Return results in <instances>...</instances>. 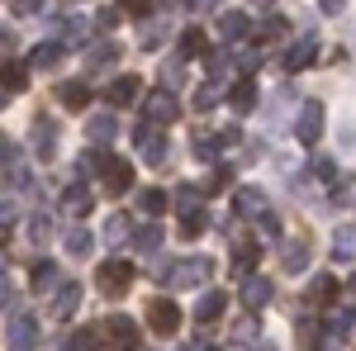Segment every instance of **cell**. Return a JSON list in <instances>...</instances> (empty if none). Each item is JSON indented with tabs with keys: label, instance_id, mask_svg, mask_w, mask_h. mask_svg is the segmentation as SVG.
<instances>
[{
	"label": "cell",
	"instance_id": "1",
	"mask_svg": "<svg viewBox=\"0 0 356 351\" xmlns=\"http://www.w3.org/2000/svg\"><path fill=\"white\" fill-rule=\"evenodd\" d=\"M152 280H162V285H181V290H200V285H209L214 280V261L209 256H186V261H152L147 266Z\"/></svg>",
	"mask_w": 356,
	"mask_h": 351
},
{
	"label": "cell",
	"instance_id": "2",
	"mask_svg": "<svg viewBox=\"0 0 356 351\" xmlns=\"http://www.w3.org/2000/svg\"><path fill=\"white\" fill-rule=\"evenodd\" d=\"M5 347H10V351H38V318H33L29 309H15V313H10Z\"/></svg>",
	"mask_w": 356,
	"mask_h": 351
},
{
	"label": "cell",
	"instance_id": "3",
	"mask_svg": "<svg viewBox=\"0 0 356 351\" xmlns=\"http://www.w3.org/2000/svg\"><path fill=\"white\" fill-rule=\"evenodd\" d=\"M134 142H138V152H143V162H147V166H162V162H166V152H171V147H166L162 124H152V119H147V124H138Z\"/></svg>",
	"mask_w": 356,
	"mask_h": 351
},
{
	"label": "cell",
	"instance_id": "4",
	"mask_svg": "<svg viewBox=\"0 0 356 351\" xmlns=\"http://www.w3.org/2000/svg\"><path fill=\"white\" fill-rule=\"evenodd\" d=\"M29 152H33L38 162H53L57 157V119H48V114L33 119V129H29Z\"/></svg>",
	"mask_w": 356,
	"mask_h": 351
},
{
	"label": "cell",
	"instance_id": "5",
	"mask_svg": "<svg viewBox=\"0 0 356 351\" xmlns=\"http://www.w3.org/2000/svg\"><path fill=\"white\" fill-rule=\"evenodd\" d=\"M100 190L105 195H129L134 190V166L124 162V157H105L100 162Z\"/></svg>",
	"mask_w": 356,
	"mask_h": 351
},
{
	"label": "cell",
	"instance_id": "6",
	"mask_svg": "<svg viewBox=\"0 0 356 351\" xmlns=\"http://www.w3.org/2000/svg\"><path fill=\"white\" fill-rule=\"evenodd\" d=\"M95 285H100V295L119 299L129 285H134V266H129V261H105V266H100V275H95Z\"/></svg>",
	"mask_w": 356,
	"mask_h": 351
},
{
	"label": "cell",
	"instance_id": "7",
	"mask_svg": "<svg viewBox=\"0 0 356 351\" xmlns=\"http://www.w3.org/2000/svg\"><path fill=\"white\" fill-rule=\"evenodd\" d=\"M295 138H300L304 147H314V142L323 138V105H318V100H304V105H300V119H295Z\"/></svg>",
	"mask_w": 356,
	"mask_h": 351
},
{
	"label": "cell",
	"instance_id": "8",
	"mask_svg": "<svg viewBox=\"0 0 356 351\" xmlns=\"http://www.w3.org/2000/svg\"><path fill=\"white\" fill-rule=\"evenodd\" d=\"M147 327H152L157 337H171V332L181 327V304H171V299H152V304H147Z\"/></svg>",
	"mask_w": 356,
	"mask_h": 351
},
{
	"label": "cell",
	"instance_id": "9",
	"mask_svg": "<svg viewBox=\"0 0 356 351\" xmlns=\"http://www.w3.org/2000/svg\"><path fill=\"white\" fill-rule=\"evenodd\" d=\"M100 337H110L114 351H134L138 347V323H134V318H124V313H114V318L100 323Z\"/></svg>",
	"mask_w": 356,
	"mask_h": 351
},
{
	"label": "cell",
	"instance_id": "10",
	"mask_svg": "<svg viewBox=\"0 0 356 351\" xmlns=\"http://www.w3.org/2000/svg\"><path fill=\"white\" fill-rule=\"evenodd\" d=\"M143 114L152 119V124H171L176 114H181V100H176V90L162 85V90H152L147 100H143Z\"/></svg>",
	"mask_w": 356,
	"mask_h": 351
},
{
	"label": "cell",
	"instance_id": "11",
	"mask_svg": "<svg viewBox=\"0 0 356 351\" xmlns=\"http://www.w3.org/2000/svg\"><path fill=\"white\" fill-rule=\"evenodd\" d=\"M337 295H342L337 275H314V280H309V290H304V304H309V309H332Z\"/></svg>",
	"mask_w": 356,
	"mask_h": 351
},
{
	"label": "cell",
	"instance_id": "12",
	"mask_svg": "<svg viewBox=\"0 0 356 351\" xmlns=\"http://www.w3.org/2000/svg\"><path fill=\"white\" fill-rule=\"evenodd\" d=\"M228 238H233V270H238V275H252L257 256H261V243H257V238H243L238 228H228Z\"/></svg>",
	"mask_w": 356,
	"mask_h": 351
},
{
	"label": "cell",
	"instance_id": "13",
	"mask_svg": "<svg viewBox=\"0 0 356 351\" xmlns=\"http://www.w3.org/2000/svg\"><path fill=\"white\" fill-rule=\"evenodd\" d=\"M76 309H81V285H76V280H62V285L53 290V304H48V313H53V318H72Z\"/></svg>",
	"mask_w": 356,
	"mask_h": 351
},
{
	"label": "cell",
	"instance_id": "14",
	"mask_svg": "<svg viewBox=\"0 0 356 351\" xmlns=\"http://www.w3.org/2000/svg\"><path fill=\"white\" fill-rule=\"evenodd\" d=\"M228 142H238V129H223V133H195V157L200 162H214L219 157V147H228Z\"/></svg>",
	"mask_w": 356,
	"mask_h": 351
},
{
	"label": "cell",
	"instance_id": "15",
	"mask_svg": "<svg viewBox=\"0 0 356 351\" xmlns=\"http://www.w3.org/2000/svg\"><path fill=\"white\" fill-rule=\"evenodd\" d=\"M271 280L266 275H243V304H247V313H257V309H266L271 304Z\"/></svg>",
	"mask_w": 356,
	"mask_h": 351
},
{
	"label": "cell",
	"instance_id": "16",
	"mask_svg": "<svg viewBox=\"0 0 356 351\" xmlns=\"http://www.w3.org/2000/svg\"><path fill=\"white\" fill-rule=\"evenodd\" d=\"M233 209H238V218H266L271 209H266V195L257 186H243L238 195H233Z\"/></svg>",
	"mask_w": 356,
	"mask_h": 351
},
{
	"label": "cell",
	"instance_id": "17",
	"mask_svg": "<svg viewBox=\"0 0 356 351\" xmlns=\"http://www.w3.org/2000/svg\"><path fill=\"white\" fill-rule=\"evenodd\" d=\"M138 95H143V76H119V81H110V90H105V100H110L114 109L134 105Z\"/></svg>",
	"mask_w": 356,
	"mask_h": 351
},
{
	"label": "cell",
	"instance_id": "18",
	"mask_svg": "<svg viewBox=\"0 0 356 351\" xmlns=\"http://www.w3.org/2000/svg\"><path fill=\"white\" fill-rule=\"evenodd\" d=\"M223 309H228V299H223V290H209V295L195 304V323L200 327H214L223 318Z\"/></svg>",
	"mask_w": 356,
	"mask_h": 351
},
{
	"label": "cell",
	"instance_id": "19",
	"mask_svg": "<svg viewBox=\"0 0 356 351\" xmlns=\"http://www.w3.org/2000/svg\"><path fill=\"white\" fill-rule=\"evenodd\" d=\"M247 28H252V19H247L243 10H223V15H219V38H223V43H243Z\"/></svg>",
	"mask_w": 356,
	"mask_h": 351
},
{
	"label": "cell",
	"instance_id": "20",
	"mask_svg": "<svg viewBox=\"0 0 356 351\" xmlns=\"http://www.w3.org/2000/svg\"><path fill=\"white\" fill-rule=\"evenodd\" d=\"M280 261H285L290 275L304 270V266H309V238H285V243H280Z\"/></svg>",
	"mask_w": 356,
	"mask_h": 351
},
{
	"label": "cell",
	"instance_id": "21",
	"mask_svg": "<svg viewBox=\"0 0 356 351\" xmlns=\"http://www.w3.org/2000/svg\"><path fill=\"white\" fill-rule=\"evenodd\" d=\"M228 109H233V114H252V109H257V81H252V76H243V81L228 90Z\"/></svg>",
	"mask_w": 356,
	"mask_h": 351
},
{
	"label": "cell",
	"instance_id": "22",
	"mask_svg": "<svg viewBox=\"0 0 356 351\" xmlns=\"http://www.w3.org/2000/svg\"><path fill=\"white\" fill-rule=\"evenodd\" d=\"M166 33H171V19H147V24H138V48H143V53L162 48Z\"/></svg>",
	"mask_w": 356,
	"mask_h": 351
},
{
	"label": "cell",
	"instance_id": "23",
	"mask_svg": "<svg viewBox=\"0 0 356 351\" xmlns=\"http://www.w3.org/2000/svg\"><path fill=\"white\" fill-rule=\"evenodd\" d=\"M29 285H33V290H57V285H62V280H57V266L48 256L29 261Z\"/></svg>",
	"mask_w": 356,
	"mask_h": 351
},
{
	"label": "cell",
	"instance_id": "24",
	"mask_svg": "<svg viewBox=\"0 0 356 351\" xmlns=\"http://www.w3.org/2000/svg\"><path fill=\"white\" fill-rule=\"evenodd\" d=\"M90 204H95V195H90V190H86L81 181H76V186H67V195H62V209H67L72 218L90 214Z\"/></svg>",
	"mask_w": 356,
	"mask_h": 351
},
{
	"label": "cell",
	"instance_id": "25",
	"mask_svg": "<svg viewBox=\"0 0 356 351\" xmlns=\"http://www.w3.org/2000/svg\"><path fill=\"white\" fill-rule=\"evenodd\" d=\"M114 133H119V119L114 114H90V124H86V138L90 142H114Z\"/></svg>",
	"mask_w": 356,
	"mask_h": 351
},
{
	"label": "cell",
	"instance_id": "26",
	"mask_svg": "<svg viewBox=\"0 0 356 351\" xmlns=\"http://www.w3.org/2000/svg\"><path fill=\"white\" fill-rule=\"evenodd\" d=\"M57 100H62L67 109H86L90 105V85L86 81H62L57 85Z\"/></svg>",
	"mask_w": 356,
	"mask_h": 351
},
{
	"label": "cell",
	"instance_id": "27",
	"mask_svg": "<svg viewBox=\"0 0 356 351\" xmlns=\"http://www.w3.org/2000/svg\"><path fill=\"white\" fill-rule=\"evenodd\" d=\"M86 33H90V24L72 15V19H62V28H57V43H62V48H81Z\"/></svg>",
	"mask_w": 356,
	"mask_h": 351
},
{
	"label": "cell",
	"instance_id": "28",
	"mask_svg": "<svg viewBox=\"0 0 356 351\" xmlns=\"http://www.w3.org/2000/svg\"><path fill=\"white\" fill-rule=\"evenodd\" d=\"M314 53H318V43H314V38H300V43L285 53V72H304V67L314 62Z\"/></svg>",
	"mask_w": 356,
	"mask_h": 351
},
{
	"label": "cell",
	"instance_id": "29",
	"mask_svg": "<svg viewBox=\"0 0 356 351\" xmlns=\"http://www.w3.org/2000/svg\"><path fill=\"white\" fill-rule=\"evenodd\" d=\"M62 53H67V48H62V43H38V48H33V53H29V67H38V72H48V67H57V62H62Z\"/></svg>",
	"mask_w": 356,
	"mask_h": 351
},
{
	"label": "cell",
	"instance_id": "30",
	"mask_svg": "<svg viewBox=\"0 0 356 351\" xmlns=\"http://www.w3.org/2000/svg\"><path fill=\"white\" fill-rule=\"evenodd\" d=\"M114 62H119V43H95V48H86V67H90V72L114 67Z\"/></svg>",
	"mask_w": 356,
	"mask_h": 351
},
{
	"label": "cell",
	"instance_id": "31",
	"mask_svg": "<svg viewBox=\"0 0 356 351\" xmlns=\"http://www.w3.org/2000/svg\"><path fill=\"white\" fill-rule=\"evenodd\" d=\"M204 209V186H181V195H176V214H200Z\"/></svg>",
	"mask_w": 356,
	"mask_h": 351
},
{
	"label": "cell",
	"instance_id": "32",
	"mask_svg": "<svg viewBox=\"0 0 356 351\" xmlns=\"http://www.w3.org/2000/svg\"><path fill=\"white\" fill-rule=\"evenodd\" d=\"M347 332H356V309H332V318H328V342L347 337Z\"/></svg>",
	"mask_w": 356,
	"mask_h": 351
},
{
	"label": "cell",
	"instance_id": "33",
	"mask_svg": "<svg viewBox=\"0 0 356 351\" xmlns=\"http://www.w3.org/2000/svg\"><path fill=\"white\" fill-rule=\"evenodd\" d=\"M0 81H5V90H24L29 85V62H5V67H0Z\"/></svg>",
	"mask_w": 356,
	"mask_h": 351
},
{
	"label": "cell",
	"instance_id": "34",
	"mask_svg": "<svg viewBox=\"0 0 356 351\" xmlns=\"http://www.w3.org/2000/svg\"><path fill=\"white\" fill-rule=\"evenodd\" d=\"M129 238H134V233H129V214L105 218V243H110V247H124Z\"/></svg>",
	"mask_w": 356,
	"mask_h": 351
},
{
	"label": "cell",
	"instance_id": "35",
	"mask_svg": "<svg viewBox=\"0 0 356 351\" xmlns=\"http://www.w3.org/2000/svg\"><path fill=\"white\" fill-rule=\"evenodd\" d=\"M62 243H67V252H72V256H90L95 238H90L86 228H67V233H62Z\"/></svg>",
	"mask_w": 356,
	"mask_h": 351
},
{
	"label": "cell",
	"instance_id": "36",
	"mask_svg": "<svg viewBox=\"0 0 356 351\" xmlns=\"http://www.w3.org/2000/svg\"><path fill=\"white\" fill-rule=\"evenodd\" d=\"M95 337H100V327H90V332H72V337H57V351H95Z\"/></svg>",
	"mask_w": 356,
	"mask_h": 351
},
{
	"label": "cell",
	"instance_id": "37",
	"mask_svg": "<svg viewBox=\"0 0 356 351\" xmlns=\"http://www.w3.org/2000/svg\"><path fill=\"white\" fill-rule=\"evenodd\" d=\"M200 53H209L204 28H186V33H181V57H200Z\"/></svg>",
	"mask_w": 356,
	"mask_h": 351
},
{
	"label": "cell",
	"instance_id": "38",
	"mask_svg": "<svg viewBox=\"0 0 356 351\" xmlns=\"http://www.w3.org/2000/svg\"><path fill=\"white\" fill-rule=\"evenodd\" d=\"M295 337H300V347H318V337H323V327H318V318H309V313H304L300 323H295Z\"/></svg>",
	"mask_w": 356,
	"mask_h": 351
},
{
	"label": "cell",
	"instance_id": "39",
	"mask_svg": "<svg viewBox=\"0 0 356 351\" xmlns=\"http://www.w3.org/2000/svg\"><path fill=\"white\" fill-rule=\"evenodd\" d=\"M328 199L337 204V209H352V204H356V176H342V181L332 186V195H328Z\"/></svg>",
	"mask_w": 356,
	"mask_h": 351
},
{
	"label": "cell",
	"instance_id": "40",
	"mask_svg": "<svg viewBox=\"0 0 356 351\" xmlns=\"http://www.w3.org/2000/svg\"><path fill=\"white\" fill-rule=\"evenodd\" d=\"M166 204H171V195H166V190H143V214H147V218H162Z\"/></svg>",
	"mask_w": 356,
	"mask_h": 351
},
{
	"label": "cell",
	"instance_id": "41",
	"mask_svg": "<svg viewBox=\"0 0 356 351\" xmlns=\"http://www.w3.org/2000/svg\"><path fill=\"white\" fill-rule=\"evenodd\" d=\"M332 256H342V261H352V256H356V228H337V238H332Z\"/></svg>",
	"mask_w": 356,
	"mask_h": 351
},
{
	"label": "cell",
	"instance_id": "42",
	"mask_svg": "<svg viewBox=\"0 0 356 351\" xmlns=\"http://www.w3.org/2000/svg\"><path fill=\"white\" fill-rule=\"evenodd\" d=\"M134 243H138V252H157V247H162V228H157V223H143L134 233Z\"/></svg>",
	"mask_w": 356,
	"mask_h": 351
},
{
	"label": "cell",
	"instance_id": "43",
	"mask_svg": "<svg viewBox=\"0 0 356 351\" xmlns=\"http://www.w3.org/2000/svg\"><path fill=\"white\" fill-rule=\"evenodd\" d=\"M204 228H209V214H204V209H200V214H186V218H181V238H186V243H195Z\"/></svg>",
	"mask_w": 356,
	"mask_h": 351
},
{
	"label": "cell",
	"instance_id": "44",
	"mask_svg": "<svg viewBox=\"0 0 356 351\" xmlns=\"http://www.w3.org/2000/svg\"><path fill=\"white\" fill-rule=\"evenodd\" d=\"M48 238H53V223H48L43 214H33V218H29V243H33V247H48Z\"/></svg>",
	"mask_w": 356,
	"mask_h": 351
},
{
	"label": "cell",
	"instance_id": "45",
	"mask_svg": "<svg viewBox=\"0 0 356 351\" xmlns=\"http://www.w3.org/2000/svg\"><path fill=\"white\" fill-rule=\"evenodd\" d=\"M223 100V85L219 81H209V85H200V95H195V109H214Z\"/></svg>",
	"mask_w": 356,
	"mask_h": 351
},
{
	"label": "cell",
	"instance_id": "46",
	"mask_svg": "<svg viewBox=\"0 0 356 351\" xmlns=\"http://www.w3.org/2000/svg\"><path fill=\"white\" fill-rule=\"evenodd\" d=\"M257 332H261V323H257V313H247L243 323L233 327V342H252V337H257Z\"/></svg>",
	"mask_w": 356,
	"mask_h": 351
},
{
	"label": "cell",
	"instance_id": "47",
	"mask_svg": "<svg viewBox=\"0 0 356 351\" xmlns=\"http://www.w3.org/2000/svg\"><path fill=\"white\" fill-rule=\"evenodd\" d=\"M10 181H15V190H33V176H29V166L24 162H15V157H10Z\"/></svg>",
	"mask_w": 356,
	"mask_h": 351
},
{
	"label": "cell",
	"instance_id": "48",
	"mask_svg": "<svg viewBox=\"0 0 356 351\" xmlns=\"http://www.w3.org/2000/svg\"><path fill=\"white\" fill-rule=\"evenodd\" d=\"M119 10H124V15H138V19H143V15H152V10H157V0H124Z\"/></svg>",
	"mask_w": 356,
	"mask_h": 351
},
{
	"label": "cell",
	"instance_id": "49",
	"mask_svg": "<svg viewBox=\"0 0 356 351\" xmlns=\"http://www.w3.org/2000/svg\"><path fill=\"white\" fill-rule=\"evenodd\" d=\"M15 218H19V209H15V199H10V195H0V228H10Z\"/></svg>",
	"mask_w": 356,
	"mask_h": 351
},
{
	"label": "cell",
	"instance_id": "50",
	"mask_svg": "<svg viewBox=\"0 0 356 351\" xmlns=\"http://www.w3.org/2000/svg\"><path fill=\"white\" fill-rule=\"evenodd\" d=\"M285 19H280V15H271V19H266V24H261V33H266V38H285Z\"/></svg>",
	"mask_w": 356,
	"mask_h": 351
},
{
	"label": "cell",
	"instance_id": "51",
	"mask_svg": "<svg viewBox=\"0 0 356 351\" xmlns=\"http://www.w3.org/2000/svg\"><path fill=\"white\" fill-rule=\"evenodd\" d=\"M10 10H15V15H38L43 5H38V0H10Z\"/></svg>",
	"mask_w": 356,
	"mask_h": 351
},
{
	"label": "cell",
	"instance_id": "52",
	"mask_svg": "<svg viewBox=\"0 0 356 351\" xmlns=\"http://www.w3.org/2000/svg\"><path fill=\"white\" fill-rule=\"evenodd\" d=\"M119 15H124V10H100V15H95V24H100V28H114V24H119Z\"/></svg>",
	"mask_w": 356,
	"mask_h": 351
},
{
	"label": "cell",
	"instance_id": "53",
	"mask_svg": "<svg viewBox=\"0 0 356 351\" xmlns=\"http://www.w3.org/2000/svg\"><path fill=\"white\" fill-rule=\"evenodd\" d=\"M5 162H10V138L0 133V166H5Z\"/></svg>",
	"mask_w": 356,
	"mask_h": 351
},
{
	"label": "cell",
	"instance_id": "54",
	"mask_svg": "<svg viewBox=\"0 0 356 351\" xmlns=\"http://www.w3.org/2000/svg\"><path fill=\"white\" fill-rule=\"evenodd\" d=\"M5 299H10V275L0 270V304H5Z\"/></svg>",
	"mask_w": 356,
	"mask_h": 351
},
{
	"label": "cell",
	"instance_id": "55",
	"mask_svg": "<svg viewBox=\"0 0 356 351\" xmlns=\"http://www.w3.org/2000/svg\"><path fill=\"white\" fill-rule=\"evenodd\" d=\"M342 5H347V0H323V15H337Z\"/></svg>",
	"mask_w": 356,
	"mask_h": 351
},
{
	"label": "cell",
	"instance_id": "56",
	"mask_svg": "<svg viewBox=\"0 0 356 351\" xmlns=\"http://www.w3.org/2000/svg\"><path fill=\"white\" fill-rule=\"evenodd\" d=\"M252 351H275V347H271V342H257V347H252Z\"/></svg>",
	"mask_w": 356,
	"mask_h": 351
},
{
	"label": "cell",
	"instance_id": "57",
	"mask_svg": "<svg viewBox=\"0 0 356 351\" xmlns=\"http://www.w3.org/2000/svg\"><path fill=\"white\" fill-rule=\"evenodd\" d=\"M5 243H10V228H0V247H5Z\"/></svg>",
	"mask_w": 356,
	"mask_h": 351
},
{
	"label": "cell",
	"instance_id": "58",
	"mask_svg": "<svg viewBox=\"0 0 356 351\" xmlns=\"http://www.w3.org/2000/svg\"><path fill=\"white\" fill-rule=\"evenodd\" d=\"M191 5H219V0H191Z\"/></svg>",
	"mask_w": 356,
	"mask_h": 351
},
{
	"label": "cell",
	"instance_id": "59",
	"mask_svg": "<svg viewBox=\"0 0 356 351\" xmlns=\"http://www.w3.org/2000/svg\"><path fill=\"white\" fill-rule=\"evenodd\" d=\"M204 351H223V347H204Z\"/></svg>",
	"mask_w": 356,
	"mask_h": 351
},
{
	"label": "cell",
	"instance_id": "60",
	"mask_svg": "<svg viewBox=\"0 0 356 351\" xmlns=\"http://www.w3.org/2000/svg\"><path fill=\"white\" fill-rule=\"evenodd\" d=\"M0 109H5V95H0Z\"/></svg>",
	"mask_w": 356,
	"mask_h": 351
},
{
	"label": "cell",
	"instance_id": "61",
	"mask_svg": "<svg viewBox=\"0 0 356 351\" xmlns=\"http://www.w3.org/2000/svg\"><path fill=\"white\" fill-rule=\"evenodd\" d=\"M176 351H191V347H176Z\"/></svg>",
	"mask_w": 356,
	"mask_h": 351
},
{
	"label": "cell",
	"instance_id": "62",
	"mask_svg": "<svg viewBox=\"0 0 356 351\" xmlns=\"http://www.w3.org/2000/svg\"><path fill=\"white\" fill-rule=\"evenodd\" d=\"M352 290H356V275H352Z\"/></svg>",
	"mask_w": 356,
	"mask_h": 351
},
{
	"label": "cell",
	"instance_id": "63",
	"mask_svg": "<svg viewBox=\"0 0 356 351\" xmlns=\"http://www.w3.org/2000/svg\"><path fill=\"white\" fill-rule=\"evenodd\" d=\"M67 5H76V0H67Z\"/></svg>",
	"mask_w": 356,
	"mask_h": 351
}]
</instances>
